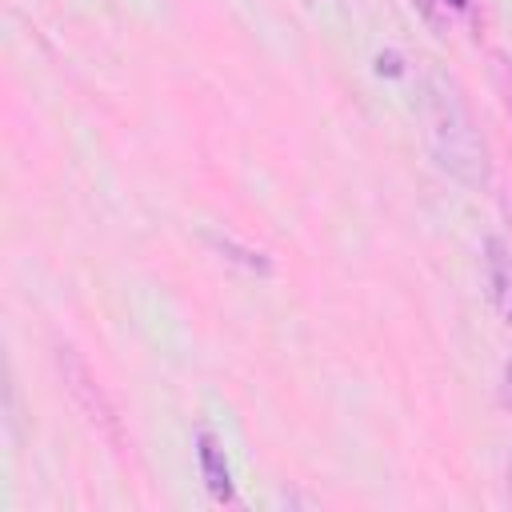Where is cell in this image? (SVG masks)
Here are the masks:
<instances>
[{
    "instance_id": "cell-5",
    "label": "cell",
    "mask_w": 512,
    "mask_h": 512,
    "mask_svg": "<svg viewBox=\"0 0 512 512\" xmlns=\"http://www.w3.org/2000/svg\"><path fill=\"white\" fill-rule=\"evenodd\" d=\"M448 4H456V8H460V4H464V0H448Z\"/></svg>"
},
{
    "instance_id": "cell-4",
    "label": "cell",
    "mask_w": 512,
    "mask_h": 512,
    "mask_svg": "<svg viewBox=\"0 0 512 512\" xmlns=\"http://www.w3.org/2000/svg\"><path fill=\"white\" fill-rule=\"evenodd\" d=\"M504 384H508V396H512V360H508V368H504Z\"/></svg>"
},
{
    "instance_id": "cell-2",
    "label": "cell",
    "mask_w": 512,
    "mask_h": 512,
    "mask_svg": "<svg viewBox=\"0 0 512 512\" xmlns=\"http://www.w3.org/2000/svg\"><path fill=\"white\" fill-rule=\"evenodd\" d=\"M484 276H488V296H492L496 312L512 324V252L496 236L484 244Z\"/></svg>"
},
{
    "instance_id": "cell-6",
    "label": "cell",
    "mask_w": 512,
    "mask_h": 512,
    "mask_svg": "<svg viewBox=\"0 0 512 512\" xmlns=\"http://www.w3.org/2000/svg\"><path fill=\"white\" fill-rule=\"evenodd\" d=\"M508 476H512V460H508Z\"/></svg>"
},
{
    "instance_id": "cell-3",
    "label": "cell",
    "mask_w": 512,
    "mask_h": 512,
    "mask_svg": "<svg viewBox=\"0 0 512 512\" xmlns=\"http://www.w3.org/2000/svg\"><path fill=\"white\" fill-rule=\"evenodd\" d=\"M200 460H204V476H208V488H212V496H228L232 492V484H228V468H224V460H220V448L212 444V436H200Z\"/></svg>"
},
{
    "instance_id": "cell-1",
    "label": "cell",
    "mask_w": 512,
    "mask_h": 512,
    "mask_svg": "<svg viewBox=\"0 0 512 512\" xmlns=\"http://www.w3.org/2000/svg\"><path fill=\"white\" fill-rule=\"evenodd\" d=\"M424 124H428V144L444 168H452L468 184L484 180V144H480L464 104L440 76H432L424 88Z\"/></svg>"
}]
</instances>
